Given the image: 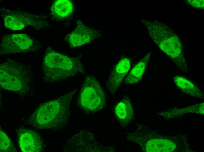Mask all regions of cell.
<instances>
[{
    "label": "cell",
    "instance_id": "obj_15",
    "mask_svg": "<svg viewBox=\"0 0 204 152\" xmlns=\"http://www.w3.org/2000/svg\"><path fill=\"white\" fill-rule=\"evenodd\" d=\"M151 53V51L148 53L135 65L126 77L125 83L135 84L141 80L144 74Z\"/></svg>",
    "mask_w": 204,
    "mask_h": 152
},
{
    "label": "cell",
    "instance_id": "obj_14",
    "mask_svg": "<svg viewBox=\"0 0 204 152\" xmlns=\"http://www.w3.org/2000/svg\"><path fill=\"white\" fill-rule=\"evenodd\" d=\"M174 83L184 93L198 99H203V93L193 83L187 78L179 75L173 78Z\"/></svg>",
    "mask_w": 204,
    "mask_h": 152
},
{
    "label": "cell",
    "instance_id": "obj_18",
    "mask_svg": "<svg viewBox=\"0 0 204 152\" xmlns=\"http://www.w3.org/2000/svg\"><path fill=\"white\" fill-rule=\"evenodd\" d=\"M187 2L193 6L199 8H204V0H188Z\"/></svg>",
    "mask_w": 204,
    "mask_h": 152
},
{
    "label": "cell",
    "instance_id": "obj_17",
    "mask_svg": "<svg viewBox=\"0 0 204 152\" xmlns=\"http://www.w3.org/2000/svg\"><path fill=\"white\" fill-rule=\"evenodd\" d=\"M0 152H16L13 143L6 134L2 130L0 132Z\"/></svg>",
    "mask_w": 204,
    "mask_h": 152
},
{
    "label": "cell",
    "instance_id": "obj_3",
    "mask_svg": "<svg viewBox=\"0 0 204 152\" xmlns=\"http://www.w3.org/2000/svg\"><path fill=\"white\" fill-rule=\"evenodd\" d=\"M154 42L182 72L188 73V66L183 45L178 36L165 24L157 20H141Z\"/></svg>",
    "mask_w": 204,
    "mask_h": 152
},
{
    "label": "cell",
    "instance_id": "obj_9",
    "mask_svg": "<svg viewBox=\"0 0 204 152\" xmlns=\"http://www.w3.org/2000/svg\"><path fill=\"white\" fill-rule=\"evenodd\" d=\"M101 37L100 31L86 27L81 21H77L75 29L66 37L68 43L72 47L91 43Z\"/></svg>",
    "mask_w": 204,
    "mask_h": 152
},
{
    "label": "cell",
    "instance_id": "obj_6",
    "mask_svg": "<svg viewBox=\"0 0 204 152\" xmlns=\"http://www.w3.org/2000/svg\"><path fill=\"white\" fill-rule=\"evenodd\" d=\"M78 105L87 114L101 110L105 104L104 91L96 78L91 75L85 78L77 99Z\"/></svg>",
    "mask_w": 204,
    "mask_h": 152
},
{
    "label": "cell",
    "instance_id": "obj_16",
    "mask_svg": "<svg viewBox=\"0 0 204 152\" xmlns=\"http://www.w3.org/2000/svg\"><path fill=\"white\" fill-rule=\"evenodd\" d=\"M197 113L199 114L204 113V102L187 107L181 109H172L168 111L163 112L159 113L165 114V117L170 116V118L174 117L178 114H183L188 113ZM168 117V118L169 117Z\"/></svg>",
    "mask_w": 204,
    "mask_h": 152
},
{
    "label": "cell",
    "instance_id": "obj_5",
    "mask_svg": "<svg viewBox=\"0 0 204 152\" xmlns=\"http://www.w3.org/2000/svg\"><path fill=\"white\" fill-rule=\"evenodd\" d=\"M0 15L4 27L12 30H21L28 28L38 30L49 25L47 17L43 14L1 7Z\"/></svg>",
    "mask_w": 204,
    "mask_h": 152
},
{
    "label": "cell",
    "instance_id": "obj_4",
    "mask_svg": "<svg viewBox=\"0 0 204 152\" xmlns=\"http://www.w3.org/2000/svg\"><path fill=\"white\" fill-rule=\"evenodd\" d=\"M43 79L47 83L64 80L76 74L84 73L80 57H71L48 47L42 65Z\"/></svg>",
    "mask_w": 204,
    "mask_h": 152
},
{
    "label": "cell",
    "instance_id": "obj_7",
    "mask_svg": "<svg viewBox=\"0 0 204 152\" xmlns=\"http://www.w3.org/2000/svg\"><path fill=\"white\" fill-rule=\"evenodd\" d=\"M33 37L23 33L7 34L4 35L0 44V55L34 52L41 46Z\"/></svg>",
    "mask_w": 204,
    "mask_h": 152
},
{
    "label": "cell",
    "instance_id": "obj_13",
    "mask_svg": "<svg viewBox=\"0 0 204 152\" xmlns=\"http://www.w3.org/2000/svg\"><path fill=\"white\" fill-rule=\"evenodd\" d=\"M74 10L72 2L69 0H58L53 4L51 9L53 19L58 20L69 16Z\"/></svg>",
    "mask_w": 204,
    "mask_h": 152
},
{
    "label": "cell",
    "instance_id": "obj_10",
    "mask_svg": "<svg viewBox=\"0 0 204 152\" xmlns=\"http://www.w3.org/2000/svg\"><path fill=\"white\" fill-rule=\"evenodd\" d=\"M18 143L23 152H39L44 150V142L41 136L30 129L20 128L17 131Z\"/></svg>",
    "mask_w": 204,
    "mask_h": 152
},
{
    "label": "cell",
    "instance_id": "obj_8",
    "mask_svg": "<svg viewBox=\"0 0 204 152\" xmlns=\"http://www.w3.org/2000/svg\"><path fill=\"white\" fill-rule=\"evenodd\" d=\"M67 152H114L113 146H106L97 141L93 134L85 129L78 130L69 140L65 146Z\"/></svg>",
    "mask_w": 204,
    "mask_h": 152
},
{
    "label": "cell",
    "instance_id": "obj_12",
    "mask_svg": "<svg viewBox=\"0 0 204 152\" xmlns=\"http://www.w3.org/2000/svg\"><path fill=\"white\" fill-rule=\"evenodd\" d=\"M114 113L117 119L123 126L132 120L134 118V113L129 98L126 96L119 102L114 108Z\"/></svg>",
    "mask_w": 204,
    "mask_h": 152
},
{
    "label": "cell",
    "instance_id": "obj_11",
    "mask_svg": "<svg viewBox=\"0 0 204 152\" xmlns=\"http://www.w3.org/2000/svg\"><path fill=\"white\" fill-rule=\"evenodd\" d=\"M130 67V59L124 57L119 60L113 68L106 82V87L112 95L117 90Z\"/></svg>",
    "mask_w": 204,
    "mask_h": 152
},
{
    "label": "cell",
    "instance_id": "obj_1",
    "mask_svg": "<svg viewBox=\"0 0 204 152\" xmlns=\"http://www.w3.org/2000/svg\"><path fill=\"white\" fill-rule=\"evenodd\" d=\"M77 90L41 104L24 123L35 129L55 131L66 127L70 114L72 99Z\"/></svg>",
    "mask_w": 204,
    "mask_h": 152
},
{
    "label": "cell",
    "instance_id": "obj_2",
    "mask_svg": "<svg viewBox=\"0 0 204 152\" xmlns=\"http://www.w3.org/2000/svg\"><path fill=\"white\" fill-rule=\"evenodd\" d=\"M0 86L22 97H32L35 92L33 74L26 63L11 58L0 65Z\"/></svg>",
    "mask_w": 204,
    "mask_h": 152
}]
</instances>
